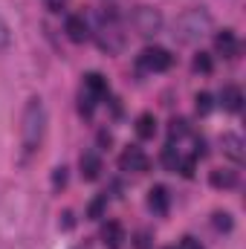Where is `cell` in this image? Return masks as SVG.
<instances>
[{"label": "cell", "mask_w": 246, "mask_h": 249, "mask_svg": "<svg viewBox=\"0 0 246 249\" xmlns=\"http://www.w3.org/2000/svg\"><path fill=\"white\" fill-rule=\"evenodd\" d=\"M211 32V15L206 9H188L174 23V38L180 44H197Z\"/></svg>", "instance_id": "obj_1"}, {"label": "cell", "mask_w": 246, "mask_h": 249, "mask_svg": "<svg viewBox=\"0 0 246 249\" xmlns=\"http://www.w3.org/2000/svg\"><path fill=\"white\" fill-rule=\"evenodd\" d=\"M44 130H47V107L41 99H29L26 110H23V124H20V139H23V148L26 151H35L44 139Z\"/></svg>", "instance_id": "obj_2"}, {"label": "cell", "mask_w": 246, "mask_h": 249, "mask_svg": "<svg viewBox=\"0 0 246 249\" xmlns=\"http://www.w3.org/2000/svg\"><path fill=\"white\" fill-rule=\"evenodd\" d=\"M130 23H133V29L139 35L151 38V35H157L162 29V15L157 9H151V6H136L133 15H130Z\"/></svg>", "instance_id": "obj_3"}, {"label": "cell", "mask_w": 246, "mask_h": 249, "mask_svg": "<svg viewBox=\"0 0 246 249\" xmlns=\"http://www.w3.org/2000/svg\"><path fill=\"white\" fill-rule=\"evenodd\" d=\"M171 61L174 58H171V53L165 47H145L139 53V67L148 70V72H165L171 67Z\"/></svg>", "instance_id": "obj_4"}, {"label": "cell", "mask_w": 246, "mask_h": 249, "mask_svg": "<svg viewBox=\"0 0 246 249\" xmlns=\"http://www.w3.org/2000/svg\"><path fill=\"white\" fill-rule=\"evenodd\" d=\"M119 168L122 171H133V174H142V171H148V157L142 154V148L130 145V148H124L122 157H119Z\"/></svg>", "instance_id": "obj_5"}, {"label": "cell", "mask_w": 246, "mask_h": 249, "mask_svg": "<svg viewBox=\"0 0 246 249\" xmlns=\"http://www.w3.org/2000/svg\"><path fill=\"white\" fill-rule=\"evenodd\" d=\"M64 32H67V38H70L72 44H84V41L90 38V26H87V20H84L81 15H70L67 23H64Z\"/></svg>", "instance_id": "obj_6"}, {"label": "cell", "mask_w": 246, "mask_h": 249, "mask_svg": "<svg viewBox=\"0 0 246 249\" xmlns=\"http://www.w3.org/2000/svg\"><path fill=\"white\" fill-rule=\"evenodd\" d=\"M214 47H217V53H223V58H235V55L241 53L238 35H235L232 29H223V32H217V38H214Z\"/></svg>", "instance_id": "obj_7"}, {"label": "cell", "mask_w": 246, "mask_h": 249, "mask_svg": "<svg viewBox=\"0 0 246 249\" xmlns=\"http://www.w3.org/2000/svg\"><path fill=\"white\" fill-rule=\"evenodd\" d=\"M84 93H87L93 102L105 99V96H107V78H105L102 72H87V75H84Z\"/></svg>", "instance_id": "obj_8"}, {"label": "cell", "mask_w": 246, "mask_h": 249, "mask_svg": "<svg viewBox=\"0 0 246 249\" xmlns=\"http://www.w3.org/2000/svg\"><path fill=\"white\" fill-rule=\"evenodd\" d=\"M220 145H223V154H226L232 162H244V139H241L238 133H223Z\"/></svg>", "instance_id": "obj_9"}, {"label": "cell", "mask_w": 246, "mask_h": 249, "mask_svg": "<svg viewBox=\"0 0 246 249\" xmlns=\"http://www.w3.org/2000/svg\"><path fill=\"white\" fill-rule=\"evenodd\" d=\"M168 203H171V197H168V188L165 186H154L148 191V206H151L154 214H165L168 212Z\"/></svg>", "instance_id": "obj_10"}, {"label": "cell", "mask_w": 246, "mask_h": 249, "mask_svg": "<svg viewBox=\"0 0 246 249\" xmlns=\"http://www.w3.org/2000/svg\"><path fill=\"white\" fill-rule=\"evenodd\" d=\"M220 105H223V110L238 113V110L244 107V93H241V87H235V84L223 87V93H220Z\"/></svg>", "instance_id": "obj_11"}, {"label": "cell", "mask_w": 246, "mask_h": 249, "mask_svg": "<svg viewBox=\"0 0 246 249\" xmlns=\"http://www.w3.org/2000/svg\"><path fill=\"white\" fill-rule=\"evenodd\" d=\"M102 241H105V247H107V249H119V247H122V244H124L122 223H116V220L105 223V229H102Z\"/></svg>", "instance_id": "obj_12"}, {"label": "cell", "mask_w": 246, "mask_h": 249, "mask_svg": "<svg viewBox=\"0 0 246 249\" xmlns=\"http://www.w3.org/2000/svg\"><path fill=\"white\" fill-rule=\"evenodd\" d=\"M99 174H102V157H99L96 151L81 154V177H84V180H96Z\"/></svg>", "instance_id": "obj_13"}, {"label": "cell", "mask_w": 246, "mask_h": 249, "mask_svg": "<svg viewBox=\"0 0 246 249\" xmlns=\"http://www.w3.org/2000/svg\"><path fill=\"white\" fill-rule=\"evenodd\" d=\"M209 183L214 188H235L238 186V171H232V168H214L209 174Z\"/></svg>", "instance_id": "obj_14"}, {"label": "cell", "mask_w": 246, "mask_h": 249, "mask_svg": "<svg viewBox=\"0 0 246 249\" xmlns=\"http://www.w3.org/2000/svg\"><path fill=\"white\" fill-rule=\"evenodd\" d=\"M154 133H157V119H154V113H142V116L136 119V136H139V139H154Z\"/></svg>", "instance_id": "obj_15"}, {"label": "cell", "mask_w": 246, "mask_h": 249, "mask_svg": "<svg viewBox=\"0 0 246 249\" xmlns=\"http://www.w3.org/2000/svg\"><path fill=\"white\" fill-rule=\"evenodd\" d=\"M180 160H183V157H180V151H177L174 145H168V148L162 151V162H165V168H168V171H177Z\"/></svg>", "instance_id": "obj_16"}, {"label": "cell", "mask_w": 246, "mask_h": 249, "mask_svg": "<svg viewBox=\"0 0 246 249\" xmlns=\"http://www.w3.org/2000/svg\"><path fill=\"white\" fill-rule=\"evenodd\" d=\"M194 102H197V113H203V116L214 107V105H211V93H206V90H203V93H197V99H194Z\"/></svg>", "instance_id": "obj_17"}, {"label": "cell", "mask_w": 246, "mask_h": 249, "mask_svg": "<svg viewBox=\"0 0 246 249\" xmlns=\"http://www.w3.org/2000/svg\"><path fill=\"white\" fill-rule=\"evenodd\" d=\"M211 67H214V64H211V58H209L206 53H200V55L194 58V70H197V72H211Z\"/></svg>", "instance_id": "obj_18"}, {"label": "cell", "mask_w": 246, "mask_h": 249, "mask_svg": "<svg viewBox=\"0 0 246 249\" xmlns=\"http://www.w3.org/2000/svg\"><path fill=\"white\" fill-rule=\"evenodd\" d=\"M214 226L223 229V232H229V229H232V217H229L226 212H217V214H214Z\"/></svg>", "instance_id": "obj_19"}, {"label": "cell", "mask_w": 246, "mask_h": 249, "mask_svg": "<svg viewBox=\"0 0 246 249\" xmlns=\"http://www.w3.org/2000/svg\"><path fill=\"white\" fill-rule=\"evenodd\" d=\"M9 41H12V32H9V23L0 18V50H6L9 47Z\"/></svg>", "instance_id": "obj_20"}, {"label": "cell", "mask_w": 246, "mask_h": 249, "mask_svg": "<svg viewBox=\"0 0 246 249\" xmlns=\"http://www.w3.org/2000/svg\"><path fill=\"white\" fill-rule=\"evenodd\" d=\"M188 133V124L183 122V119H174L171 122V139H177V136H185Z\"/></svg>", "instance_id": "obj_21"}, {"label": "cell", "mask_w": 246, "mask_h": 249, "mask_svg": "<svg viewBox=\"0 0 246 249\" xmlns=\"http://www.w3.org/2000/svg\"><path fill=\"white\" fill-rule=\"evenodd\" d=\"M105 203H107V197H99V200L90 206V217H102V212H105Z\"/></svg>", "instance_id": "obj_22"}, {"label": "cell", "mask_w": 246, "mask_h": 249, "mask_svg": "<svg viewBox=\"0 0 246 249\" xmlns=\"http://www.w3.org/2000/svg\"><path fill=\"white\" fill-rule=\"evenodd\" d=\"M136 249H151V235L148 232H139L136 235Z\"/></svg>", "instance_id": "obj_23"}, {"label": "cell", "mask_w": 246, "mask_h": 249, "mask_svg": "<svg viewBox=\"0 0 246 249\" xmlns=\"http://www.w3.org/2000/svg\"><path fill=\"white\" fill-rule=\"evenodd\" d=\"M67 183V168H55V186H64Z\"/></svg>", "instance_id": "obj_24"}, {"label": "cell", "mask_w": 246, "mask_h": 249, "mask_svg": "<svg viewBox=\"0 0 246 249\" xmlns=\"http://www.w3.org/2000/svg\"><path fill=\"white\" fill-rule=\"evenodd\" d=\"M183 249H203V247H200L194 238H183Z\"/></svg>", "instance_id": "obj_25"}, {"label": "cell", "mask_w": 246, "mask_h": 249, "mask_svg": "<svg viewBox=\"0 0 246 249\" xmlns=\"http://www.w3.org/2000/svg\"><path fill=\"white\" fill-rule=\"evenodd\" d=\"M50 3H53V6H61L64 0H50Z\"/></svg>", "instance_id": "obj_26"}, {"label": "cell", "mask_w": 246, "mask_h": 249, "mask_svg": "<svg viewBox=\"0 0 246 249\" xmlns=\"http://www.w3.org/2000/svg\"><path fill=\"white\" fill-rule=\"evenodd\" d=\"M165 249H177V247H165Z\"/></svg>", "instance_id": "obj_27"}]
</instances>
